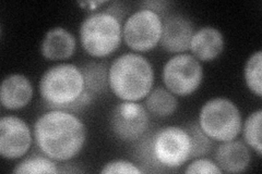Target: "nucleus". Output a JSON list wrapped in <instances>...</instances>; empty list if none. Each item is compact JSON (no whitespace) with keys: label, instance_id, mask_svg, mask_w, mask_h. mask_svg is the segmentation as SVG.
<instances>
[{"label":"nucleus","instance_id":"nucleus-1","mask_svg":"<svg viewBox=\"0 0 262 174\" xmlns=\"http://www.w3.org/2000/svg\"><path fill=\"white\" fill-rule=\"evenodd\" d=\"M33 134L40 153L55 161L67 162L83 149L86 128L75 113L51 109L38 117Z\"/></svg>","mask_w":262,"mask_h":174},{"label":"nucleus","instance_id":"nucleus-2","mask_svg":"<svg viewBox=\"0 0 262 174\" xmlns=\"http://www.w3.org/2000/svg\"><path fill=\"white\" fill-rule=\"evenodd\" d=\"M38 89L49 110L79 112L95 98L85 90L81 69L72 63H59L46 70L40 78Z\"/></svg>","mask_w":262,"mask_h":174},{"label":"nucleus","instance_id":"nucleus-3","mask_svg":"<svg viewBox=\"0 0 262 174\" xmlns=\"http://www.w3.org/2000/svg\"><path fill=\"white\" fill-rule=\"evenodd\" d=\"M110 89L122 102H140L154 85L152 63L140 54L126 53L110 65Z\"/></svg>","mask_w":262,"mask_h":174},{"label":"nucleus","instance_id":"nucleus-4","mask_svg":"<svg viewBox=\"0 0 262 174\" xmlns=\"http://www.w3.org/2000/svg\"><path fill=\"white\" fill-rule=\"evenodd\" d=\"M79 34L81 46L89 56L106 58L121 44V21L106 10L93 12L81 22Z\"/></svg>","mask_w":262,"mask_h":174},{"label":"nucleus","instance_id":"nucleus-5","mask_svg":"<svg viewBox=\"0 0 262 174\" xmlns=\"http://www.w3.org/2000/svg\"><path fill=\"white\" fill-rule=\"evenodd\" d=\"M198 123L210 138L223 143L241 134L243 118L238 107L231 99L215 97L202 106Z\"/></svg>","mask_w":262,"mask_h":174},{"label":"nucleus","instance_id":"nucleus-6","mask_svg":"<svg viewBox=\"0 0 262 174\" xmlns=\"http://www.w3.org/2000/svg\"><path fill=\"white\" fill-rule=\"evenodd\" d=\"M151 152L161 169L176 170L190 160L191 143L186 128L164 127L150 135Z\"/></svg>","mask_w":262,"mask_h":174},{"label":"nucleus","instance_id":"nucleus-7","mask_svg":"<svg viewBox=\"0 0 262 174\" xmlns=\"http://www.w3.org/2000/svg\"><path fill=\"white\" fill-rule=\"evenodd\" d=\"M162 30V16L146 8H141L126 19L122 27V39L131 51L149 52L160 44Z\"/></svg>","mask_w":262,"mask_h":174},{"label":"nucleus","instance_id":"nucleus-8","mask_svg":"<svg viewBox=\"0 0 262 174\" xmlns=\"http://www.w3.org/2000/svg\"><path fill=\"white\" fill-rule=\"evenodd\" d=\"M162 79L169 92L175 96L186 97L193 94L201 86L203 67L190 54L175 55L164 64Z\"/></svg>","mask_w":262,"mask_h":174},{"label":"nucleus","instance_id":"nucleus-9","mask_svg":"<svg viewBox=\"0 0 262 174\" xmlns=\"http://www.w3.org/2000/svg\"><path fill=\"white\" fill-rule=\"evenodd\" d=\"M150 126L146 108L138 102H121L110 115L113 134L124 143H136L142 138Z\"/></svg>","mask_w":262,"mask_h":174},{"label":"nucleus","instance_id":"nucleus-10","mask_svg":"<svg viewBox=\"0 0 262 174\" xmlns=\"http://www.w3.org/2000/svg\"><path fill=\"white\" fill-rule=\"evenodd\" d=\"M32 145L29 124L16 115L0 119V155L6 160H18L26 156Z\"/></svg>","mask_w":262,"mask_h":174},{"label":"nucleus","instance_id":"nucleus-11","mask_svg":"<svg viewBox=\"0 0 262 174\" xmlns=\"http://www.w3.org/2000/svg\"><path fill=\"white\" fill-rule=\"evenodd\" d=\"M193 33L194 26L190 19L180 13L168 14L163 18L160 45L168 54H185L189 51Z\"/></svg>","mask_w":262,"mask_h":174},{"label":"nucleus","instance_id":"nucleus-12","mask_svg":"<svg viewBox=\"0 0 262 174\" xmlns=\"http://www.w3.org/2000/svg\"><path fill=\"white\" fill-rule=\"evenodd\" d=\"M33 85L23 74L7 76L0 87V103L7 110H20L26 108L33 98Z\"/></svg>","mask_w":262,"mask_h":174},{"label":"nucleus","instance_id":"nucleus-13","mask_svg":"<svg viewBox=\"0 0 262 174\" xmlns=\"http://www.w3.org/2000/svg\"><path fill=\"white\" fill-rule=\"evenodd\" d=\"M214 161L223 173H242L248 169L251 162L249 147L236 138L219 145Z\"/></svg>","mask_w":262,"mask_h":174},{"label":"nucleus","instance_id":"nucleus-14","mask_svg":"<svg viewBox=\"0 0 262 174\" xmlns=\"http://www.w3.org/2000/svg\"><path fill=\"white\" fill-rule=\"evenodd\" d=\"M77 49V39L71 32L61 27L49 30L40 43V55L52 61L67 60Z\"/></svg>","mask_w":262,"mask_h":174},{"label":"nucleus","instance_id":"nucleus-15","mask_svg":"<svg viewBox=\"0 0 262 174\" xmlns=\"http://www.w3.org/2000/svg\"><path fill=\"white\" fill-rule=\"evenodd\" d=\"M224 45L222 32L213 27H203L194 31L189 51L200 62H210L222 55Z\"/></svg>","mask_w":262,"mask_h":174},{"label":"nucleus","instance_id":"nucleus-16","mask_svg":"<svg viewBox=\"0 0 262 174\" xmlns=\"http://www.w3.org/2000/svg\"><path fill=\"white\" fill-rule=\"evenodd\" d=\"M84 80L85 90L93 97L103 95L110 89V67L105 62L88 61L80 68Z\"/></svg>","mask_w":262,"mask_h":174},{"label":"nucleus","instance_id":"nucleus-17","mask_svg":"<svg viewBox=\"0 0 262 174\" xmlns=\"http://www.w3.org/2000/svg\"><path fill=\"white\" fill-rule=\"evenodd\" d=\"M144 107L147 112H150L154 117L168 118L176 112L178 101L177 97L166 87L159 86L153 88L150 94L145 97Z\"/></svg>","mask_w":262,"mask_h":174},{"label":"nucleus","instance_id":"nucleus-18","mask_svg":"<svg viewBox=\"0 0 262 174\" xmlns=\"http://www.w3.org/2000/svg\"><path fill=\"white\" fill-rule=\"evenodd\" d=\"M14 174H35V173H59L58 165L56 161L49 158L46 155L34 154L28 158L23 159L15 165L12 170Z\"/></svg>","mask_w":262,"mask_h":174},{"label":"nucleus","instance_id":"nucleus-19","mask_svg":"<svg viewBox=\"0 0 262 174\" xmlns=\"http://www.w3.org/2000/svg\"><path fill=\"white\" fill-rule=\"evenodd\" d=\"M261 124H262V109L251 112L246 119L242 127L243 137L245 144L257 153L258 156L262 155L261 142Z\"/></svg>","mask_w":262,"mask_h":174},{"label":"nucleus","instance_id":"nucleus-20","mask_svg":"<svg viewBox=\"0 0 262 174\" xmlns=\"http://www.w3.org/2000/svg\"><path fill=\"white\" fill-rule=\"evenodd\" d=\"M262 51L253 53L249 58L244 68V79L250 92L261 98L262 96Z\"/></svg>","mask_w":262,"mask_h":174},{"label":"nucleus","instance_id":"nucleus-21","mask_svg":"<svg viewBox=\"0 0 262 174\" xmlns=\"http://www.w3.org/2000/svg\"><path fill=\"white\" fill-rule=\"evenodd\" d=\"M186 130L190 136L191 143L190 160L207 156L212 152L214 140L204 133L198 122H193L187 126Z\"/></svg>","mask_w":262,"mask_h":174},{"label":"nucleus","instance_id":"nucleus-22","mask_svg":"<svg viewBox=\"0 0 262 174\" xmlns=\"http://www.w3.org/2000/svg\"><path fill=\"white\" fill-rule=\"evenodd\" d=\"M102 174H141L143 171L138 167L137 163L127 160H113L110 161L101 170Z\"/></svg>","mask_w":262,"mask_h":174},{"label":"nucleus","instance_id":"nucleus-23","mask_svg":"<svg viewBox=\"0 0 262 174\" xmlns=\"http://www.w3.org/2000/svg\"><path fill=\"white\" fill-rule=\"evenodd\" d=\"M187 174H194V173H206V174H222L219 165L215 161H213L208 158H195L189 164L187 165L185 170Z\"/></svg>","mask_w":262,"mask_h":174},{"label":"nucleus","instance_id":"nucleus-24","mask_svg":"<svg viewBox=\"0 0 262 174\" xmlns=\"http://www.w3.org/2000/svg\"><path fill=\"white\" fill-rule=\"evenodd\" d=\"M170 3L168 2H145L143 4V6H145L144 8H146V9H150L154 12H157L158 14L161 15V13L167 9V7Z\"/></svg>","mask_w":262,"mask_h":174},{"label":"nucleus","instance_id":"nucleus-25","mask_svg":"<svg viewBox=\"0 0 262 174\" xmlns=\"http://www.w3.org/2000/svg\"><path fill=\"white\" fill-rule=\"evenodd\" d=\"M106 11L116 16L120 21L124 19V16L126 15V9H124V5L120 3H113L111 7L106 9Z\"/></svg>","mask_w":262,"mask_h":174},{"label":"nucleus","instance_id":"nucleus-26","mask_svg":"<svg viewBox=\"0 0 262 174\" xmlns=\"http://www.w3.org/2000/svg\"><path fill=\"white\" fill-rule=\"evenodd\" d=\"M107 4V2H100V0H94V2H83V3H78L79 6L83 7V8H89L90 10H94V9H97L98 7L102 6V5H105Z\"/></svg>","mask_w":262,"mask_h":174}]
</instances>
